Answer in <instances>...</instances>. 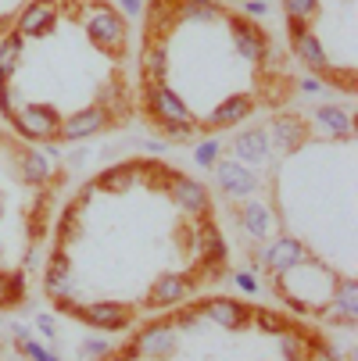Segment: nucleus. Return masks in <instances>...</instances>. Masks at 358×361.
Segmentation results:
<instances>
[{
	"label": "nucleus",
	"instance_id": "obj_1",
	"mask_svg": "<svg viewBox=\"0 0 358 361\" xmlns=\"http://www.w3.org/2000/svg\"><path fill=\"white\" fill-rule=\"evenodd\" d=\"M68 315L83 319L86 326L93 329H108V333H119V329H129L133 322V307L126 304H115V300H100V304H68V300H58Z\"/></svg>",
	"mask_w": 358,
	"mask_h": 361
},
{
	"label": "nucleus",
	"instance_id": "obj_2",
	"mask_svg": "<svg viewBox=\"0 0 358 361\" xmlns=\"http://www.w3.org/2000/svg\"><path fill=\"white\" fill-rule=\"evenodd\" d=\"M86 29H90V39H93L97 47L112 50V54H119L122 43H126V18H122L119 11H112L108 4H100V8L90 11Z\"/></svg>",
	"mask_w": 358,
	"mask_h": 361
},
{
	"label": "nucleus",
	"instance_id": "obj_3",
	"mask_svg": "<svg viewBox=\"0 0 358 361\" xmlns=\"http://www.w3.org/2000/svg\"><path fill=\"white\" fill-rule=\"evenodd\" d=\"M197 312H201V319H208V322H215L222 329H244L251 322V307L240 304V300H229V297H208V300H201Z\"/></svg>",
	"mask_w": 358,
	"mask_h": 361
},
{
	"label": "nucleus",
	"instance_id": "obj_4",
	"mask_svg": "<svg viewBox=\"0 0 358 361\" xmlns=\"http://www.w3.org/2000/svg\"><path fill=\"white\" fill-rule=\"evenodd\" d=\"M290 22V43H294V54L301 58V65L304 68H312L316 75H323V79H330V65H326V54H323V47H319V39L312 36V32H304V22H294V18H287Z\"/></svg>",
	"mask_w": 358,
	"mask_h": 361
},
{
	"label": "nucleus",
	"instance_id": "obj_5",
	"mask_svg": "<svg viewBox=\"0 0 358 361\" xmlns=\"http://www.w3.org/2000/svg\"><path fill=\"white\" fill-rule=\"evenodd\" d=\"M229 29H233V39H237V50L244 54V61L262 65L265 54H269V39H265V32H262L258 25H251L247 18H240V15L229 18Z\"/></svg>",
	"mask_w": 358,
	"mask_h": 361
},
{
	"label": "nucleus",
	"instance_id": "obj_6",
	"mask_svg": "<svg viewBox=\"0 0 358 361\" xmlns=\"http://www.w3.org/2000/svg\"><path fill=\"white\" fill-rule=\"evenodd\" d=\"M147 104H150V118H155L158 126H162V122H190V108L179 100V93L169 90L165 82L150 86Z\"/></svg>",
	"mask_w": 358,
	"mask_h": 361
},
{
	"label": "nucleus",
	"instance_id": "obj_7",
	"mask_svg": "<svg viewBox=\"0 0 358 361\" xmlns=\"http://www.w3.org/2000/svg\"><path fill=\"white\" fill-rule=\"evenodd\" d=\"M133 347L140 350V357H143V354L169 357V354L176 350V329H172V322H150V326H143V329L136 333Z\"/></svg>",
	"mask_w": 358,
	"mask_h": 361
},
{
	"label": "nucleus",
	"instance_id": "obj_8",
	"mask_svg": "<svg viewBox=\"0 0 358 361\" xmlns=\"http://www.w3.org/2000/svg\"><path fill=\"white\" fill-rule=\"evenodd\" d=\"M112 122V115L105 111V108H86V111H76L61 129H58V136L65 140V143H76V140H86V136H93L97 129H105Z\"/></svg>",
	"mask_w": 358,
	"mask_h": 361
},
{
	"label": "nucleus",
	"instance_id": "obj_9",
	"mask_svg": "<svg viewBox=\"0 0 358 361\" xmlns=\"http://www.w3.org/2000/svg\"><path fill=\"white\" fill-rule=\"evenodd\" d=\"M22 136H32V140H50V136H58V118L50 108H25L15 115L11 122Z\"/></svg>",
	"mask_w": 358,
	"mask_h": 361
},
{
	"label": "nucleus",
	"instance_id": "obj_10",
	"mask_svg": "<svg viewBox=\"0 0 358 361\" xmlns=\"http://www.w3.org/2000/svg\"><path fill=\"white\" fill-rule=\"evenodd\" d=\"M169 193L179 208L193 212V215H204L208 212V190H204L197 179H186V176H172L169 179Z\"/></svg>",
	"mask_w": 358,
	"mask_h": 361
},
{
	"label": "nucleus",
	"instance_id": "obj_11",
	"mask_svg": "<svg viewBox=\"0 0 358 361\" xmlns=\"http://www.w3.org/2000/svg\"><path fill=\"white\" fill-rule=\"evenodd\" d=\"M304 257H309V250H304L297 240H290V236H280V240H273L269 243V250H265V265H269V272H290V269H297Z\"/></svg>",
	"mask_w": 358,
	"mask_h": 361
},
{
	"label": "nucleus",
	"instance_id": "obj_12",
	"mask_svg": "<svg viewBox=\"0 0 358 361\" xmlns=\"http://www.w3.org/2000/svg\"><path fill=\"white\" fill-rule=\"evenodd\" d=\"M43 286L54 300H65V293L72 290V262H68V250H54L50 254V265L43 272Z\"/></svg>",
	"mask_w": 358,
	"mask_h": 361
},
{
	"label": "nucleus",
	"instance_id": "obj_13",
	"mask_svg": "<svg viewBox=\"0 0 358 361\" xmlns=\"http://www.w3.org/2000/svg\"><path fill=\"white\" fill-rule=\"evenodd\" d=\"M54 15H58V0H32L29 11H22V18H18V32L43 36L50 29V22H54Z\"/></svg>",
	"mask_w": 358,
	"mask_h": 361
},
{
	"label": "nucleus",
	"instance_id": "obj_14",
	"mask_svg": "<svg viewBox=\"0 0 358 361\" xmlns=\"http://www.w3.org/2000/svg\"><path fill=\"white\" fill-rule=\"evenodd\" d=\"M251 111H254V100H251L247 93H233V97H226L222 104H219V108L208 115V126H212V129L237 126V122H244Z\"/></svg>",
	"mask_w": 358,
	"mask_h": 361
},
{
	"label": "nucleus",
	"instance_id": "obj_15",
	"mask_svg": "<svg viewBox=\"0 0 358 361\" xmlns=\"http://www.w3.org/2000/svg\"><path fill=\"white\" fill-rule=\"evenodd\" d=\"M215 183H219L226 193H233V197H244V193L258 190V179H254L244 165H233V161H226V165L215 169Z\"/></svg>",
	"mask_w": 358,
	"mask_h": 361
},
{
	"label": "nucleus",
	"instance_id": "obj_16",
	"mask_svg": "<svg viewBox=\"0 0 358 361\" xmlns=\"http://www.w3.org/2000/svg\"><path fill=\"white\" fill-rule=\"evenodd\" d=\"M186 297H190V279H183V276H162L150 286V307H172Z\"/></svg>",
	"mask_w": 358,
	"mask_h": 361
},
{
	"label": "nucleus",
	"instance_id": "obj_17",
	"mask_svg": "<svg viewBox=\"0 0 358 361\" xmlns=\"http://www.w3.org/2000/svg\"><path fill=\"white\" fill-rule=\"evenodd\" d=\"M304 140H309V129H304L301 118H276L273 122V143L280 150H297Z\"/></svg>",
	"mask_w": 358,
	"mask_h": 361
},
{
	"label": "nucleus",
	"instance_id": "obj_18",
	"mask_svg": "<svg viewBox=\"0 0 358 361\" xmlns=\"http://www.w3.org/2000/svg\"><path fill=\"white\" fill-rule=\"evenodd\" d=\"M237 154L244 161H265V154H269V136L262 133V129H247V133H240L237 136Z\"/></svg>",
	"mask_w": 358,
	"mask_h": 361
},
{
	"label": "nucleus",
	"instance_id": "obj_19",
	"mask_svg": "<svg viewBox=\"0 0 358 361\" xmlns=\"http://www.w3.org/2000/svg\"><path fill=\"white\" fill-rule=\"evenodd\" d=\"M22 179L29 186H43L50 179V158L43 150H25L22 154Z\"/></svg>",
	"mask_w": 358,
	"mask_h": 361
},
{
	"label": "nucleus",
	"instance_id": "obj_20",
	"mask_svg": "<svg viewBox=\"0 0 358 361\" xmlns=\"http://www.w3.org/2000/svg\"><path fill=\"white\" fill-rule=\"evenodd\" d=\"M140 179V172H136V161H129V165H115V169H108L105 176H97L93 183H97V190H129L133 183Z\"/></svg>",
	"mask_w": 358,
	"mask_h": 361
},
{
	"label": "nucleus",
	"instance_id": "obj_21",
	"mask_svg": "<svg viewBox=\"0 0 358 361\" xmlns=\"http://www.w3.org/2000/svg\"><path fill=\"white\" fill-rule=\"evenodd\" d=\"M330 304L337 307L340 315H347L351 322L358 319V283L354 279H340L337 283V293L330 297Z\"/></svg>",
	"mask_w": 358,
	"mask_h": 361
},
{
	"label": "nucleus",
	"instance_id": "obj_22",
	"mask_svg": "<svg viewBox=\"0 0 358 361\" xmlns=\"http://www.w3.org/2000/svg\"><path fill=\"white\" fill-rule=\"evenodd\" d=\"M312 340H316L312 333L287 329V333H280V350H283V357H287V361H304V354H309Z\"/></svg>",
	"mask_w": 358,
	"mask_h": 361
},
{
	"label": "nucleus",
	"instance_id": "obj_23",
	"mask_svg": "<svg viewBox=\"0 0 358 361\" xmlns=\"http://www.w3.org/2000/svg\"><path fill=\"white\" fill-rule=\"evenodd\" d=\"M143 75H147V90L165 79V47H158V43L143 47Z\"/></svg>",
	"mask_w": 358,
	"mask_h": 361
},
{
	"label": "nucleus",
	"instance_id": "obj_24",
	"mask_svg": "<svg viewBox=\"0 0 358 361\" xmlns=\"http://www.w3.org/2000/svg\"><path fill=\"white\" fill-rule=\"evenodd\" d=\"M22 47H25V39H22L18 29L4 36V43H0V79H11L15 61H18V54H22Z\"/></svg>",
	"mask_w": 358,
	"mask_h": 361
},
{
	"label": "nucleus",
	"instance_id": "obj_25",
	"mask_svg": "<svg viewBox=\"0 0 358 361\" xmlns=\"http://www.w3.org/2000/svg\"><path fill=\"white\" fill-rule=\"evenodd\" d=\"M316 122L330 133V136H351V115L344 108H319Z\"/></svg>",
	"mask_w": 358,
	"mask_h": 361
},
{
	"label": "nucleus",
	"instance_id": "obj_26",
	"mask_svg": "<svg viewBox=\"0 0 358 361\" xmlns=\"http://www.w3.org/2000/svg\"><path fill=\"white\" fill-rule=\"evenodd\" d=\"M244 226H247L251 236L265 240V236L273 233V222H269V208H265V204H247V208H244Z\"/></svg>",
	"mask_w": 358,
	"mask_h": 361
},
{
	"label": "nucleus",
	"instance_id": "obj_27",
	"mask_svg": "<svg viewBox=\"0 0 358 361\" xmlns=\"http://www.w3.org/2000/svg\"><path fill=\"white\" fill-rule=\"evenodd\" d=\"M25 300V276H11V272H0V307H11Z\"/></svg>",
	"mask_w": 358,
	"mask_h": 361
},
{
	"label": "nucleus",
	"instance_id": "obj_28",
	"mask_svg": "<svg viewBox=\"0 0 358 361\" xmlns=\"http://www.w3.org/2000/svg\"><path fill=\"white\" fill-rule=\"evenodd\" d=\"M179 15H186V18H193V22H215L219 8L212 4V0H183Z\"/></svg>",
	"mask_w": 358,
	"mask_h": 361
},
{
	"label": "nucleus",
	"instance_id": "obj_29",
	"mask_svg": "<svg viewBox=\"0 0 358 361\" xmlns=\"http://www.w3.org/2000/svg\"><path fill=\"white\" fill-rule=\"evenodd\" d=\"M251 319H258V326L265 329V333H287L290 329V322L283 319V315H276V312H251Z\"/></svg>",
	"mask_w": 358,
	"mask_h": 361
},
{
	"label": "nucleus",
	"instance_id": "obj_30",
	"mask_svg": "<svg viewBox=\"0 0 358 361\" xmlns=\"http://www.w3.org/2000/svg\"><path fill=\"white\" fill-rule=\"evenodd\" d=\"M283 8H287V18L294 22H304L316 8H319V0H283Z\"/></svg>",
	"mask_w": 358,
	"mask_h": 361
},
{
	"label": "nucleus",
	"instance_id": "obj_31",
	"mask_svg": "<svg viewBox=\"0 0 358 361\" xmlns=\"http://www.w3.org/2000/svg\"><path fill=\"white\" fill-rule=\"evenodd\" d=\"M215 158H219V143H215V140L201 143V147H197V154H193V161H197L201 169H215Z\"/></svg>",
	"mask_w": 358,
	"mask_h": 361
},
{
	"label": "nucleus",
	"instance_id": "obj_32",
	"mask_svg": "<svg viewBox=\"0 0 358 361\" xmlns=\"http://www.w3.org/2000/svg\"><path fill=\"white\" fill-rule=\"evenodd\" d=\"M22 350H25L32 361H58V354H54V350L43 347V343H36V340H22Z\"/></svg>",
	"mask_w": 358,
	"mask_h": 361
},
{
	"label": "nucleus",
	"instance_id": "obj_33",
	"mask_svg": "<svg viewBox=\"0 0 358 361\" xmlns=\"http://www.w3.org/2000/svg\"><path fill=\"white\" fill-rule=\"evenodd\" d=\"M97 100H100V108H105V104H119V100H122V82L119 79L105 82V86H100V93H97Z\"/></svg>",
	"mask_w": 358,
	"mask_h": 361
},
{
	"label": "nucleus",
	"instance_id": "obj_34",
	"mask_svg": "<svg viewBox=\"0 0 358 361\" xmlns=\"http://www.w3.org/2000/svg\"><path fill=\"white\" fill-rule=\"evenodd\" d=\"M197 322H201V312H197V307H186V312H179V315H176V326L197 329Z\"/></svg>",
	"mask_w": 358,
	"mask_h": 361
},
{
	"label": "nucleus",
	"instance_id": "obj_35",
	"mask_svg": "<svg viewBox=\"0 0 358 361\" xmlns=\"http://www.w3.org/2000/svg\"><path fill=\"white\" fill-rule=\"evenodd\" d=\"M233 279H237V286H240V290H247V293H254V290H258V283H254V276H247V272H237Z\"/></svg>",
	"mask_w": 358,
	"mask_h": 361
},
{
	"label": "nucleus",
	"instance_id": "obj_36",
	"mask_svg": "<svg viewBox=\"0 0 358 361\" xmlns=\"http://www.w3.org/2000/svg\"><path fill=\"white\" fill-rule=\"evenodd\" d=\"M86 350H90V354H100V357H105V354H108V343H105V340H86Z\"/></svg>",
	"mask_w": 358,
	"mask_h": 361
},
{
	"label": "nucleus",
	"instance_id": "obj_37",
	"mask_svg": "<svg viewBox=\"0 0 358 361\" xmlns=\"http://www.w3.org/2000/svg\"><path fill=\"white\" fill-rule=\"evenodd\" d=\"M244 11H247V15H262V11H265V4H262V0H247Z\"/></svg>",
	"mask_w": 358,
	"mask_h": 361
},
{
	"label": "nucleus",
	"instance_id": "obj_38",
	"mask_svg": "<svg viewBox=\"0 0 358 361\" xmlns=\"http://www.w3.org/2000/svg\"><path fill=\"white\" fill-rule=\"evenodd\" d=\"M122 8H126L129 15H140V11H143V4H140V0H122Z\"/></svg>",
	"mask_w": 358,
	"mask_h": 361
},
{
	"label": "nucleus",
	"instance_id": "obj_39",
	"mask_svg": "<svg viewBox=\"0 0 358 361\" xmlns=\"http://www.w3.org/2000/svg\"><path fill=\"white\" fill-rule=\"evenodd\" d=\"M301 93H319V82L316 79H301Z\"/></svg>",
	"mask_w": 358,
	"mask_h": 361
},
{
	"label": "nucleus",
	"instance_id": "obj_40",
	"mask_svg": "<svg viewBox=\"0 0 358 361\" xmlns=\"http://www.w3.org/2000/svg\"><path fill=\"white\" fill-rule=\"evenodd\" d=\"M36 326L43 329V336H54V326H50V319H43V315H40V322H36Z\"/></svg>",
	"mask_w": 358,
	"mask_h": 361
}]
</instances>
